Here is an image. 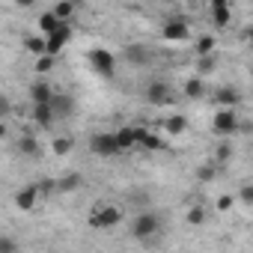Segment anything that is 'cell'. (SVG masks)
Instances as JSON below:
<instances>
[{
  "label": "cell",
  "mask_w": 253,
  "mask_h": 253,
  "mask_svg": "<svg viewBox=\"0 0 253 253\" xmlns=\"http://www.w3.org/2000/svg\"><path fill=\"white\" fill-rule=\"evenodd\" d=\"M30 98H33V104H51V101H54V89H51L45 81H36V84L30 86Z\"/></svg>",
  "instance_id": "7c38bea8"
},
{
  "label": "cell",
  "mask_w": 253,
  "mask_h": 253,
  "mask_svg": "<svg viewBox=\"0 0 253 253\" xmlns=\"http://www.w3.org/2000/svg\"><path fill=\"white\" fill-rule=\"evenodd\" d=\"M57 27H60V21H57V18L51 15V9L39 15V33H42V39H48V36H51V33L57 30Z\"/></svg>",
  "instance_id": "e0dca14e"
},
{
  "label": "cell",
  "mask_w": 253,
  "mask_h": 253,
  "mask_svg": "<svg viewBox=\"0 0 253 253\" xmlns=\"http://www.w3.org/2000/svg\"><path fill=\"white\" fill-rule=\"evenodd\" d=\"M211 66H214V60H211V57H200V72H209Z\"/></svg>",
  "instance_id": "d590c367"
},
{
  "label": "cell",
  "mask_w": 253,
  "mask_h": 253,
  "mask_svg": "<svg viewBox=\"0 0 253 253\" xmlns=\"http://www.w3.org/2000/svg\"><path fill=\"white\" fill-rule=\"evenodd\" d=\"M211 128H214L220 137H232V134L238 131V113H235L232 107H220V110L214 113V119H211Z\"/></svg>",
  "instance_id": "277c9868"
},
{
  "label": "cell",
  "mask_w": 253,
  "mask_h": 253,
  "mask_svg": "<svg viewBox=\"0 0 253 253\" xmlns=\"http://www.w3.org/2000/svg\"><path fill=\"white\" fill-rule=\"evenodd\" d=\"M69 42H72V24H60V27H57V30H54V33L45 39V54L57 60Z\"/></svg>",
  "instance_id": "5b68a950"
},
{
  "label": "cell",
  "mask_w": 253,
  "mask_h": 253,
  "mask_svg": "<svg viewBox=\"0 0 253 253\" xmlns=\"http://www.w3.org/2000/svg\"><path fill=\"white\" fill-rule=\"evenodd\" d=\"M137 146H143V149H149V152H155V149H164L167 143L158 137V134H149V131H140V143Z\"/></svg>",
  "instance_id": "ffe728a7"
},
{
  "label": "cell",
  "mask_w": 253,
  "mask_h": 253,
  "mask_svg": "<svg viewBox=\"0 0 253 253\" xmlns=\"http://www.w3.org/2000/svg\"><path fill=\"white\" fill-rule=\"evenodd\" d=\"M140 131L143 128H134V125H122L119 131H113V140H116V149L119 152H128L140 143Z\"/></svg>",
  "instance_id": "8992f818"
},
{
  "label": "cell",
  "mask_w": 253,
  "mask_h": 253,
  "mask_svg": "<svg viewBox=\"0 0 253 253\" xmlns=\"http://www.w3.org/2000/svg\"><path fill=\"white\" fill-rule=\"evenodd\" d=\"M81 185H84V176H81V173H69V176L57 179V191H60V194H75Z\"/></svg>",
  "instance_id": "5bb4252c"
},
{
  "label": "cell",
  "mask_w": 253,
  "mask_h": 253,
  "mask_svg": "<svg viewBox=\"0 0 253 253\" xmlns=\"http://www.w3.org/2000/svg\"><path fill=\"white\" fill-rule=\"evenodd\" d=\"M51 69H54V57H48V54H45V57H39V60H36V72H51Z\"/></svg>",
  "instance_id": "4dcf8cb0"
},
{
  "label": "cell",
  "mask_w": 253,
  "mask_h": 253,
  "mask_svg": "<svg viewBox=\"0 0 253 253\" xmlns=\"http://www.w3.org/2000/svg\"><path fill=\"white\" fill-rule=\"evenodd\" d=\"M146 101L155 104V107L167 104V101H170V86H167L164 81H152V84L146 86Z\"/></svg>",
  "instance_id": "30bf717a"
},
{
  "label": "cell",
  "mask_w": 253,
  "mask_h": 253,
  "mask_svg": "<svg viewBox=\"0 0 253 253\" xmlns=\"http://www.w3.org/2000/svg\"><path fill=\"white\" fill-rule=\"evenodd\" d=\"M0 253H18V241L9 235H0Z\"/></svg>",
  "instance_id": "f1b7e54d"
},
{
  "label": "cell",
  "mask_w": 253,
  "mask_h": 253,
  "mask_svg": "<svg viewBox=\"0 0 253 253\" xmlns=\"http://www.w3.org/2000/svg\"><path fill=\"white\" fill-rule=\"evenodd\" d=\"M36 203H39V185H36V182L24 185V188L15 194V209H18V211H33Z\"/></svg>",
  "instance_id": "ba28073f"
},
{
  "label": "cell",
  "mask_w": 253,
  "mask_h": 253,
  "mask_svg": "<svg viewBox=\"0 0 253 253\" xmlns=\"http://www.w3.org/2000/svg\"><path fill=\"white\" fill-rule=\"evenodd\" d=\"M3 137H6V125H3V122H0V140H3Z\"/></svg>",
  "instance_id": "8d00e7d4"
},
{
  "label": "cell",
  "mask_w": 253,
  "mask_h": 253,
  "mask_svg": "<svg viewBox=\"0 0 253 253\" xmlns=\"http://www.w3.org/2000/svg\"><path fill=\"white\" fill-rule=\"evenodd\" d=\"M54 110H51V104H33V122L39 125V128H51L54 125Z\"/></svg>",
  "instance_id": "4fadbf2b"
},
{
  "label": "cell",
  "mask_w": 253,
  "mask_h": 253,
  "mask_svg": "<svg viewBox=\"0 0 253 253\" xmlns=\"http://www.w3.org/2000/svg\"><path fill=\"white\" fill-rule=\"evenodd\" d=\"M75 12H78V6H75V3H69V0H63V3H57V6L51 9V15H54L60 24H69Z\"/></svg>",
  "instance_id": "9a60e30c"
},
{
  "label": "cell",
  "mask_w": 253,
  "mask_h": 253,
  "mask_svg": "<svg viewBox=\"0 0 253 253\" xmlns=\"http://www.w3.org/2000/svg\"><path fill=\"white\" fill-rule=\"evenodd\" d=\"M89 149H92L95 155H101V158H110V155L119 152V149H116V140H113V131H101V134H95V137L89 140Z\"/></svg>",
  "instance_id": "52a82bcc"
},
{
  "label": "cell",
  "mask_w": 253,
  "mask_h": 253,
  "mask_svg": "<svg viewBox=\"0 0 253 253\" xmlns=\"http://www.w3.org/2000/svg\"><path fill=\"white\" fill-rule=\"evenodd\" d=\"M229 155H232V146H229V143H220V146H217V164L229 161Z\"/></svg>",
  "instance_id": "1f68e13d"
},
{
  "label": "cell",
  "mask_w": 253,
  "mask_h": 253,
  "mask_svg": "<svg viewBox=\"0 0 253 253\" xmlns=\"http://www.w3.org/2000/svg\"><path fill=\"white\" fill-rule=\"evenodd\" d=\"M161 39H164V42H185V39H188V24H185V18H170V21L161 27Z\"/></svg>",
  "instance_id": "9c48e42d"
},
{
  "label": "cell",
  "mask_w": 253,
  "mask_h": 253,
  "mask_svg": "<svg viewBox=\"0 0 253 253\" xmlns=\"http://www.w3.org/2000/svg\"><path fill=\"white\" fill-rule=\"evenodd\" d=\"M217 101H220V107H232V110H235L238 92H235V89H217Z\"/></svg>",
  "instance_id": "484cf974"
},
{
  "label": "cell",
  "mask_w": 253,
  "mask_h": 253,
  "mask_svg": "<svg viewBox=\"0 0 253 253\" xmlns=\"http://www.w3.org/2000/svg\"><path fill=\"white\" fill-rule=\"evenodd\" d=\"M158 229H161V217H158L155 211H143V214H137V217H134V223H131V235H134V238H140V241L155 238V235H158Z\"/></svg>",
  "instance_id": "7a4b0ae2"
},
{
  "label": "cell",
  "mask_w": 253,
  "mask_h": 253,
  "mask_svg": "<svg viewBox=\"0 0 253 253\" xmlns=\"http://www.w3.org/2000/svg\"><path fill=\"white\" fill-rule=\"evenodd\" d=\"M86 57H89V66H92L95 75H101V78H113L116 75V57L107 48H92Z\"/></svg>",
  "instance_id": "3957f363"
},
{
  "label": "cell",
  "mask_w": 253,
  "mask_h": 253,
  "mask_svg": "<svg viewBox=\"0 0 253 253\" xmlns=\"http://www.w3.org/2000/svg\"><path fill=\"white\" fill-rule=\"evenodd\" d=\"M12 110V104H9V98L6 95H0V122H3V116Z\"/></svg>",
  "instance_id": "836d02e7"
},
{
  "label": "cell",
  "mask_w": 253,
  "mask_h": 253,
  "mask_svg": "<svg viewBox=\"0 0 253 253\" xmlns=\"http://www.w3.org/2000/svg\"><path fill=\"white\" fill-rule=\"evenodd\" d=\"M36 185H39V197H48V194L57 191V182H54V179H42V182H36Z\"/></svg>",
  "instance_id": "f546056e"
},
{
  "label": "cell",
  "mask_w": 253,
  "mask_h": 253,
  "mask_svg": "<svg viewBox=\"0 0 253 253\" xmlns=\"http://www.w3.org/2000/svg\"><path fill=\"white\" fill-rule=\"evenodd\" d=\"M211 51H214V36H200L197 39V54L200 57H209Z\"/></svg>",
  "instance_id": "4316f807"
},
{
  "label": "cell",
  "mask_w": 253,
  "mask_h": 253,
  "mask_svg": "<svg viewBox=\"0 0 253 253\" xmlns=\"http://www.w3.org/2000/svg\"><path fill=\"white\" fill-rule=\"evenodd\" d=\"M164 128L176 137V134H182V131L188 128V119H185V116H179V113H176V116H167V119H164Z\"/></svg>",
  "instance_id": "d6986e66"
},
{
  "label": "cell",
  "mask_w": 253,
  "mask_h": 253,
  "mask_svg": "<svg viewBox=\"0 0 253 253\" xmlns=\"http://www.w3.org/2000/svg\"><path fill=\"white\" fill-rule=\"evenodd\" d=\"M122 220V211H119V206H113V203H98L92 211H89V226L92 229H110V226H116Z\"/></svg>",
  "instance_id": "6da1fadb"
},
{
  "label": "cell",
  "mask_w": 253,
  "mask_h": 253,
  "mask_svg": "<svg viewBox=\"0 0 253 253\" xmlns=\"http://www.w3.org/2000/svg\"><path fill=\"white\" fill-rule=\"evenodd\" d=\"M188 98H203L206 95V84H203V78H191V81H185V89H182Z\"/></svg>",
  "instance_id": "ac0fdd59"
},
{
  "label": "cell",
  "mask_w": 253,
  "mask_h": 253,
  "mask_svg": "<svg viewBox=\"0 0 253 253\" xmlns=\"http://www.w3.org/2000/svg\"><path fill=\"white\" fill-rule=\"evenodd\" d=\"M24 48H27L36 60L45 57V39H42V36H27V39H24Z\"/></svg>",
  "instance_id": "44dd1931"
},
{
  "label": "cell",
  "mask_w": 253,
  "mask_h": 253,
  "mask_svg": "<svg viewBox=\"0 0 253 253\" xmlns=\"http://www.w3.org/2000/svg\"><path fill=\"white\" fill-rule=\"evenodd\" d=\"M232 194H223V197H217V211H229L232 209Z\"/></svg>",
  "instance_id": "d6a6232c"
},
{
  "label": "cell",
  "mask_w": 253,
  "mask_h": 253,
  "mask_svg": "<svg viewBox=\"0 0 253 253\" xmlns=\"http://www.w3.org/2000/svg\"><path fill=\"white\" fill-rule=\"evenodd\" d=\"M241 200H244L247 206L253 203V188H250V185H244V188H241Z\"/></svg>",
  "instance_id": "e575fe53"
},
{
  "label": "cell",
  "mask_w": 253,
  "mask_h": 253,
  "mask_svg": "<svg viewBox=\"0 0 253 253\" xmlns=\"http://www.w3.org/2000/svg\"><path fill=\"white\" fill-rule=\"evenodd\" d=\"M209 12H211V21L217 27H226L229 24V3L226 0H211L209 3Z\"/></svg>",
  "instance_id": "8fae6325"
},
{
  "label": "cell",
  "mask_w": 253,
  "mask_h": 253,
  "mask_svg": "<svg viewBox=\"0 0 253 253\" xmlns=\"http://www.w3.org/2000/svg\"><path fill=\"white\" fill-rule=\"evenodd\" d=\"M214 176H217V170H214V164H203V167L197 170V179H200V182H211Z\"/></svg>",
  "instance_id": "83f0119b"
},
{
  "label": "cell",
  "mask_w": 253,
  "mask_h": 253,
  "mask_svg": "<svg viewBox=\"0 0 253 253\" xmlns=\"http://www.w3.org/2000/svg\"><path fill=\"white\" fill-rule=\"evenodd\" d=\"M51 110H54V116H60V113H63V116H69V113L75 110V101H72L69 95H57V92H54V101H51Z\"/></svg>",
  "instance_id": "2e32d148"
},
{
  "label": "cell",
  "mask_w": 253,
  "mask_h": 253,
  "mask_svg": "<svg viewBox=\"0 0 253 253\" xmlns=\"http://www.w3.org/2000/svg\"><path fill=\"white\" fill-rule=\"evenodd\" d=\"M125 57H128L131 63H146L149 60V54H146L143 45H128V48H125Z\"/></svg>",
  "instance_id": "d4e9b609"
},
{
  "label": "cell",
  "mask_w": 253,
  "mask_h": 253,
  "mask_svg": "<svg viewBox=\"0 0 253 253\" xmlns=\"http://www.w3.org/2000/svg\"><path fill=\"white\" fill-rule=\"evenodd\" d=\"M206 217H209L206 206H191V209H188V223H191V226H203Z\"/></svg>",
  "instance_id": "7402d4cb"
},
{
  "label": "cell",
  "mask_w": 253,
  "mask_h": 253,
  "mask_svg": "<svg viewBox=\"0 0 253 253\" xmlns=\"http://www.w3.org/2000/svg\"><path fill=\"white\" fill-rule=\"evenodd\" d=\"M51 149H54V155H69V152L75 149V140H72V137H54Z\"/></svg>",
  "instance_id": "cb8c5ba5"
},
{
  "label": "cell",
  "mask_w": 253,
  "mask_h": 253,
  "mask_svg": "<svg viewBox=\"0 0 253 253\" xmlns=\"http://www.w3.org/2000/svg\"><path fill=\"white\" fill-rule=\"evenodd\" d=\"M18 149H21L24 155H30V158H36V155H39V140L27 134V137H21V140H18Z\"/></svg>",
  "instance_id": "603a6c76"
}]
</instances>
